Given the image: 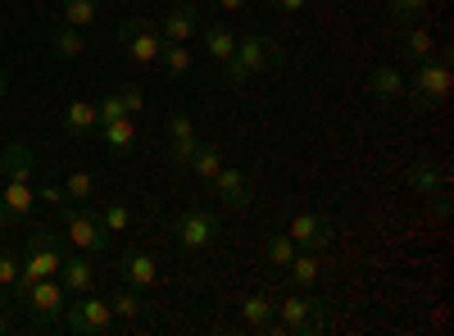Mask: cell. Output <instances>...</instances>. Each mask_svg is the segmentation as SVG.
<instances>
[{
    "mask_svg": "<svg viewBox=\"0 0 454 336\" xmlns=\"http://www.w3.org/2000/svg\"><path fill=\"white\" fill-rule=\"evenodd\" d=\"M196 32H200L196 5H177V10H168L164 23H160V36H164V42H192Z\"/></svg>",
    "mask_w": 454,
    "mask_h": 336,
    "instance_id": "15",
    "label": "cell"
},
{
    "mask_svg": "<svg viewBox=\"0 0 454 336\" xmlns=\"http://www.w3.org/2000/svg\"><path fill=\"white\" fill-rule=\"evenodd\" d=\"M209 186H214V196H218L227 209H246V205H250V177H246V168L223 164Z\"/></svg>",
    "mask_w": 454,
    "mask_h": 336,
    "instance_id": "13",
    "label": "cell"
},
{
    "mask_svg": "<svg viewBox=\"0 0 454 336\" xmlns=\"http://www.w3.org/2000/svg\"><path fill=\"white\" fill-rule=\"evenodd\" d=\"M196 151H200V137H196L192 114H173V119H168V160H173L177 168H186Z\"/></svg>",
    "mask_w": 454,
    "mask_h": 336,
    "instance_id": "12",
    "label": "cell"
},
{
    "mask_svg": "<svg viewBox=\"0 0 454 336\" xmlns=\"http://www.w3.org/2000/svg\"><path fill=\"white\" fill-rule=\"evenodd\" d=\"M269 5H273V10H282V14H295V10H305L309 0H269Z\"/></svg>",
    "mask_w": 454,
    "mask_h": 336,
    "instance_id": "39",
    "label": "cell"
},
{
    "mask_svg": "<svg viewBox=\"0 0 454 336\" xmlns=\"http://www.w3.org/2000/svg\"><path fill=\"white\" fill-rule=\"evenodd\" d=\"M214 5H218L223 14H237V10H246V0H214Z\"/></svg>",
    "mask_w": 454,
    "mask_h": 336,
    "instance_id": "40",
    "label": "cell"
},
{
    "mask_svg": "<svg viewBox=\"0 0 454 336\" xmlns=\"http://www.w3.org/2000/svg\"><path fill=\"white\" fill-rule=\"evenodd\" d=\"M450 91V59L436 51L432 59H423L419 68H413V82H404V96L413 109H436Z\"/></svg>",
    "mask_w": 454,
    "mask_h": 336,
    "instance_id": "4",
    "label": "cell"
},
{
    "mask_svg": "<svg viewBox=\"0 0 454 336\" xmlns=\"http://www.w3.org/2000/svg\"><path fill=\"white\" fill-rule=\"evenodd\" d=\"M5 91H10V73H5V68H0V96H5Z\"/></svg>",
    "mask_w": 454,
    "mask_h": 336,
    "instance_id": "41",
    "label": "cell"
},
{
    "mask_svg": "<svg viewBox=\"0 0 454 336\" xmlns=\"http://www.w3.org/2000/svg\"><path fill=\"white\" fill-rule=\"evenodd\" d=\"M100 137H105L109 151L128 155L132 145H137V119H132V114H123V119H114V123H100Z\"/></svg>",
    "mask_w": 454,
    "mask_h": 336,
    "instance_id": "23",
    "label": "cell"
},
{
    "mask_svg": "<svg viewBox=\"0 0 454 336\" xmlns=\"http://www.w3.org/2000/svg\"><path fill=\"white\" fill-rule=\"evenodd\" d=\"M32 168H36L32 145L10 141V145H5V155H0V173H5V177H19V182H27V177H32Z\"/></svg>",
    "mask_w": 454,
    "mask_h": 336,
    "instance_id": "19",
    "label": "cell"
},
{
    "mask_svg": "<svg viewBox=\"0 0 454 336\" xmlns=\"http://www.w3.org/2000/svg\"><path fill=\"white\" fill-rule=\"evenodd\" d=\"M200 32H205V51H209V59H218V64H223L227 55H232V51H237V32H232V27H227L223 19H214V23H205Z\"/></svg>",
    "mask_w": 454,
    "mask_h": 336,
    "instance_id": "22",
    "label": "cell"
},
{
    "mask_svg": "<svg viewBox=\"0 0 454 336\" xmlns=\"http://www.w3.org/2000/svg\"><path fill=\"white\" fill-rule=\"evenodd\" d=\"M186 168H192L200 182H214V173L223 168V151H218V145H205V141H200V151L192 155V164H186Z\"/></svg>",
    "mask_w": 454,
    "mask_h": 336,
    "instance_id": "31",
    "label": "cell"
},
{
    "mask_svg": "<svg viewBox=\"0 0 454 336\" xmlns=\"http://www.w3.org/2000/svg\"><path fill=\"white\" fill-rule=\"evenodd\" d=\"M400 51H404L413 64H423V59L436 55V42H432V32H427L423 23H409V27L400 32Z\"/></svg>",
    "mask_w": 454,
    "mask_h": 336,
    "instance_id": "21",
    "label": "cell"
},
{
    "mask_svg": "<svg viewBox=\"0 0 454 336\" xmlns=\"http://www.w3.org/2000/svg\"><path fill=\"white\" fill-rule=\"evenodd\" d=\"M64 237L78 250H87V254H105L109 250V232H105V223H100V214L91 205L64 209Z\"/></svg>",
    "mask_w": 454,
    "mask_h": 336,
    "instance_id": "6",
    "label": "cell"
},
{
    "mask_svg": "<svg viewBox=\"0 0 454 336\" xmlns=\"http://www.w3.org/2000/svg\"><path fill=\"white\" fill-rule=\"evenodd\" d=\"M295 250H300V246H295L286 232H278V237H269V241H263V259H269L273 269H286L291 259H295Z\"/></svg>",
    "mask_w": 454,
    "mask_h": 336,
    "instance_id": "33",
    "label": "cell"
},
{
    "mask_svg": "<svg viewBox=\"0 0 454 336\" xmlns=\"http://www.w3.org/2000/svg\"><path fill=\"white\" fill-rule=\"evenodd\" d=\"M64 132H68V137H91V132H100L96 100H73V105L64 109Z\"/></svg>",
    "mask_w": 454,
    "mask_h": 336,
    "instance_id": "18",
    "label": "cell"
},
{
    "mask_svg": "<svg viewBox=\"0 0 454 336\" xmlns=\"http://www.w3.org/2000/svg\"><path fill=\"white\" fill-rule=\"evenodd\" d=\"M59 264H64V250L55 241V228H32L27 232V254L19 259V282H14V295L23 301V291L42 277H59Z\"/></svg>",
    "mask_w": 454,
    "mask_h": 336,
    "instance_id": "2",
    "label": "cell"
},
{
    "mask_svg": "<svg viewBox=\"0 0 454 336\" xmlns=\"http://www.w3.org/2000/svg\"><path fill=\"white\" fill-rule=\"evenodd\" d=\"M0 305H5V286H0Z\"/></svg>",
    "mask_w": 454,
    "mask_h": 336,
    "instance_id": "42",
    "label": "cell"
},
{
    "mask_svg": "<svg viewBox=\"0 0 454 336\" xmlns=\"http://www.w3.org/2000/svg\"><path fill=\"white\" fill-rule=\"evenodd\" d=\"M96 114H100V123H114V119H123L128 109H123V96L119 91H109V96H100V105H96Z\"/></svg>",
    "mask_w": 454,
    "mask_h": 336,
    "instance_id": "35",
    "label": "cell"
},
{
    "mask_svg": "<svg viewBox=\"0 0 454 336\" xmlns=\"http://www.w3.org/2000/svg\"><path fill=\"white\" fill-rule=\"evenodd\" d=\"M119 273H123V286H137V291H145V286H155L160 282V269H155V259L150 254H123V264H119Z\"/></svg>",
    "mask_w": 454,
    "mask_h": 336,
    "instance_id": "17",
    "label": "cell"
},
{
    "mask_svg": "<svg viewBox=\"0 0 454 336\" xmlns=\"http://www.w3.org/2000/svg\"><path fill=\"white\" fill-rule=\"evenodd\" d=\"M286 237H291L300 250H323V246L332 241V218L318 214V209H305V214H295V218H291Z\"/></svg>",
    "mask_w": 454,
    "mask_h": 336,
    "instance_id": "10",
    "label": "cell"
},
{
    "mask_svg": "<svg viewBox=\"0 0 454 336\" xmlns=\"http://www.w3.org/2000/svg\"><path fill=\"white\" fill-rule=\"evenodd\" d=\"M100 5H105V0H59V23L91 27L100 19Z\"/></svg>",
    "mask_w": 454,
    "mask_h": 336,
    "instance_id": "25",
    "label": "cell"
},
{
    "mask_svg": "<svg viewBox=\"0 0 454 336\" xmlns=\"http://www.w3.org/2000/svg\"><path fill=\"white\" fill-rule=\"evenodd\" d=\"M155 64L168 73V78H186V73H192V64H196V55L186 51V42H164Z\"/></svg>",
    "mask_w": 454,
    "mask_h": 336,
    "instance_id": "24",
    "label": "cell"
},
{
    "mask_svg": "<svg viewBox=\"0 0 454 336\" xmlns=\"http://www.w3.org/2000/svg\"><path fill=\"white\" fill-rule=\"evenodd\" d=\"M273 314H278V309H273L269 295H246V301H241V323L254 327V332H269Z\"/></svg>",
    "mask_w": 454,
    "mask_h": 336,
    "instance_id": "27",
    "label": "cell"
},
{
    "mask_svg": "<svg viewBox=\"0 0 454 336\" xmlns=\"http://www.w3.org/2000/svg\"><path fill=\"white\" fill-rule=\"evenodd\" d=\"M96 191H100L96 177H91V173H82V168L64 177V200H68V205H91V200H96Z\"/></svg>",
    "mask_w": 454,
    "mask_h": 336,
    "instance_id": "29",
    "label": "cell"
},
{
    "mask_svg": "<svg viewBox=\"0 0 454 336\" xmlns=\"http://www.w3.org/2000/svg\"><path fill=\"white\" fill-rule=\"evenodd\" d=\"M409 182H413V191H423V196H445V173L427 160L409 168Z\"/></svg>",
    "mask_w": 454,
    "mask_h": 336,
    "instance_id": "28",
    "label": "cell"
},
{
    "mask_svg": "<svg viewBox=\"0 0 454 336\" xmlns=\"http://www.w3.org/2000/svg\"><path fill=\"white\" fill-rule=\"evenodd\" d=\"M427 5H432V0H391V19L400 27H409V23H419L427 14Z\"/></svg>",
    "mask_w": 454,
    "mask_h": 336,
    "instance_id": "34",
    "label": "cell"
},
{
    "mask_svg": "<svg viewBox=\"0 0 454 336\" xmlns=\"http://www.w3.org/2000/svg\"><path fill=\"white\" fill-rule=\"evenodd\" d=\"M0 332H5V323H0Z\"/></svg>",
    "mask_w": 454,
    "mask_h": 336,
    "instance_id": "43",
    "label": "cell"
},
{
    "mask_svg": "<svg viewBox=\"0 0 454 336\" xmlns=\"http://www.w3.org/2000/svg\"><path fill=\"white\" fill-rule=\"evenodd\" d=\"M87 51V36H82V27H73V23H51V55L55 59H78Z\"/></svg>",
    "mask_w": 454,
    "mask_h": 336,
    "instance_id": "16",
    "label": "cell"
},
{
    "mask_svg": "<svg viewBox=\"0 0 454 336\" xmlns=\"http://www.w3.org/2000/svg\"><path fill=\"white\" fill-rule=\"evenodd\" d=\"M96 214H100V223H105V232H109V237H114V232H128V228H132V209H128L123 200H105V205H100Z\"/></svg>",
    "mask_w": 454,
    "mask_h": 336,
    "instance_id": "32",
    "label": "cell"
},
{
    "mask_svg": "<svg viewBox=\"0 0 454 336\" xmlns=\"http://www.w3.org/2000/svg\"><path fill=\"white\" fill-rule=\"evenodd\" d=\"M119 46H123V55L132 64H155L164 36H160V27L150 19H128V23H119Z\"/></svg>",
    "mask_w": 454,
    "mask_h": 336,
    "instance_id": "8",
    "label": "cell"
},
{
    "mask_svg": "<svg viewBox=\"0 0 454 336\" xmlns=\"http://www.w3.org/2000/svg\"><path fill=\"white\" fill-rule=\"evenodd\" d=\"M59 282H64L68 295L91 291V286H96V259H91L87 250H82V254H68L64 264H59Z\"/></svg>",
    "mask_w": 454,
    "mask_h": 336,
    "instance_id": "14",
    "label": "cell"
},
{
    "mask_svg": "<svg viewBox=\"0 0 454 336\" xmlns=\"http://www.w3.org/2000/svg\"><path fill=\"white\" fill-rule=\"evenodd\" d=\"M368 96L372 100H400L404 96V73L382 64V68H372V78H368Z\"/></svg>",
    "mask_w": 454,
    "mask_h": 336,
    "instance_id": "20",
    "label": "cell"
},
{
    "mask_svg": "<svg viewBox=\"0 0 454 336\" xmlns=\"http://www.w3.org/2000/svg\"><path fill=\"white\" fill-rule=\"evenodd\" d=\"M14 282H19V254L0 250V286H5V291H14Z\"/></svg>",
    "mask_w": 454,
    "mask_h": 336,
    "instance_id": "36",
    "label": "cell"
},
{
    "mask_svg": "<svg viewBox=\"0 0 454 336\" xmlns=\"http://www.w3.org/2000/svg\"><path fill=\"white\" fill-rule=\"evenodd\" d=\"M32 205H36L32 186L19 182V177H5V186H0V228H14L19 218L32 214Z\"/></svg>",
    "mask_w": 454,
    "mask_h": 336,
    "instance_id": "11",
    "label": "cell"
},
{
    "mask_svg": "<svg viewBox=\"0 0 454 336\" xmlns=\"http://www.w3.org/2000/svg\"><path fill=\"white\" fill-rule=\"evenodd\" d=\"M119 96H123V109H128L132 119L145 109V91H141V87H119Z\"/></svg>",
    "mask_w": 454,
    "mask_h": 336,
    "instance_id": "37",
    "label": "cell"
},
{
    "mask_svg": "<svg viewBox=\"0 0 454 336\" xmlns=\"http://www.w3.org/2000/svg\"><path fill=\"white\" fill-rule=\"evenodd\" d=\"M23 305H27L36 318H59L64 305H68V291H64L59 277H42V282H32V286L23 291Z\"/></svg>",
    "mask_w": 454,
    "mask_h": 336,
    "instance_id": "9",
    "label": "cell"
},
{
    "mask_svg": "<svg viewBox=\"0 0 454 336\" xmlns=\"http://www.w3.org/2000/svg\"><path fill=\"white\" fill-rule=\"evenodd\" d=\"M318 254L314 250H295V259H291V264H286V277L295 282V286H314L318 282Z\"/></svg>",
    "mask_w": 454,
    "mask_h": 336,
    "instance_id": "30",
    "label": "cell"
},
{
    "mask_svg": "<svg viewBox=\"0 0 454 336\" xmlns=\"http://www.w3.org/2000/svg\"><path fill=\"white\" fill-rule=\"evenodd\" d=\"M282 59H286V51H282L278 36L250 32V36H237V51L223 59V78L232 82V87H241L246 78H259L263 68H273V64H282Z\"/></svg>",
    "mask_w": 454,
    "mask_h": 336,
    "instance_id": "1",
    "label": "cell"
},
{
    "mask_svg": "<svg viewBox=\"0 0 454 336\" xmlns=\"http://www.w3.org/2000/svg\"><path fill=\"white\" fill-rule=\"evenodd\" d=\"M59 318H64L68 332H78V336H100V332L114 327V309H109V301H100V295H91V291L73 295Z\"/></svg>",
    "mask_w": 454,
    "mask_h": 336,
    "instance_id": "5",
    "label": "cell"
},
{
    "mask_svg": "<svg viewBox=\"0 0 454 336\" xmlns=\"http://www.w3.org/2000/svg\"><path fill=\"white\" fill-rule=\"evenodd\" d=\"M109 309H114V323H137V318L145 314L137 286H119V291H114V295H109Z\"/></svg>",
    "mask_w": 454,
    "mask_h": 336,
    "instance_id": "26",
    "label": "cell"
},
{
    "mask_svg": "<svg viewBox=\"0 0 454 336\" xmlns=\"http://www.w3.org/2000/svg\"><path fill=\"white\" fill-rule=\"evenodd\" d=\"M173 237L186 254H196V250H209V241L218 237V214L209 205H192L177 223H173Z\"/></svg>",
    "mask_w": 454,
    "mask_h": 336,
    "instance_id": "7",
    "label": "cell"
},
{
    "mask_svg": "<svg viewBox=\"0 0 454 336\" xmlns=\"http://www.w3.org/2000/svg\"><path fill=\"white\" fill-rule=\"evenodd\" d=\"M36 200H46V205H64V186H42V191H36Z\"/></svg>",
    "mask_w": 454,
    "mask_h": 336,
    "instance_id": "38",
    "label": "cell"
},
{
    "mask_svg": "<svg viewBox=\"0 0 454 336\" xmlns=\"http://www.w3.org/2000/svg\"><path fill=\"white\" fill-rule=\"evenodd\" d=\"M273 318L269 332H291V336H318L327 327V305L314 301V295H282V301H273Z\"/></svg>",
    "mask_w": 454,
    "mask_h": 336,
    "instance_id": "3",
    "label": "cell"
}]
</instances>
